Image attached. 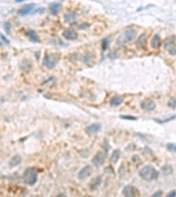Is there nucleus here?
<instances>
[{"instance_id": "nucleus-5", "label": "nucleus", "mask_w": 176, "mask_h": 197, "mask_svg": "<svg viewBox=\"0 0 176 197\" xmlns=\"http://www.w3.org/2000/svg\"><path fill=\"white\" fill-rule=\"evenodd\" d=\"M141 109L145 110V111H152L156 108V103L151 98L143 99L141 102Z\"/></svg>"}, {"instance_id": "nucleus-17", "label": "nucleus", "mask_w": 176, "mask_h": 197, "mask_svg": "<svg viewBox=\"0 0 176 197\" xmlns=\"http://www.w3.org/2000/svg\"><path fill=\"white\" fill-rule=\"evenodd\" d=\"M78 18V14L75 11H69L67 13L64 14V21L65 22H71V21H74L77 19Z\"/></svg>"}, {"instance_id": "nucleus-10", "label": "nucleus", "mask_w": 176, "mask_h": 197, "mask_svg": "<svg viewBox=\"0 0 176 197\" xmlns=\"http://www.w3.org/2000/svg\"><path fill=\"white\" fill-rule=\"evenodd\" d=\"M135 36H136V31L132 28H129V29H127L125 31V33L123 34V38L125 39L126 41L129 42V41H132L134 40Z\"/></svg>"}, {"instance_id": "nucleus-30", "label": "nucleus", "mask_w": 176, "mask_h": 197, "mask_svg": "<svg viewBox=\"0 0 176 197\" xmlns=\"http://www.w3.org/2000/svg\"><path fill=\"white\" fill-rule=\"evenodd\" d=\"M151 197H162V192H160V191H158V192H156V193H154Z\"/></svg>"}, {"instance_id": "nucleus-24", "label": "nucleus", "mask_w": 176, "mask_h": 197, "mask_svg": "<svg viewBox=\"0 0 176 197\" xmlns=\"http://www.w3.org/2000/svg\"><path fill=\"white\" fill-rule=\"evenodd\" d=\"M167 105L172 109H176V98H171L167 103Z\"/></svg>"}, {"instance_id": "nucleus-12", "label": "nucleus", "mask_w": 176, "mask_h": 197, "mask_svg": "<svg viewBox=\"0 0 176 197\" xmlns=\"http://www.w3.org/2000/svg\"><path fill=\"white\" fill-rule=\"evenodd\" d=\"M61 6H62V5L60 3H57V2H55V3L50 4V11L51 14L52 15H57L60 11V10H61Z\"/></svg>"}, {"instance_id": "nucleus-21", "label": "nucleus", "mask_w": 176, "mask_h": 197, "mask_svg": "<svg viewBox=\"0 0 176 197\" xmlns=\"http://www.w3.org/2000/svg\"><path fill=\"white\" fill-rule=\"evenodd\" d=\"M174 41H175V37L174 35L168 37L167 39L165 41V42H164V48H169V46H172L173 43L174 42Z\"/></svg>"}, {"instance_id": "nucleus-13", "label": "nucleus", "mask_w": 176, "mask_h": 197, "mask_svg": "<svg viewBox=\"0 0 176 197\" xmlns=\"http://www.w3.org/2000/svg\"><path fill=\"white\" fill-rule=\"evenodd\" d=\"M123 98L122 97H120V96H115V97H113L112 98L110 99L109 103H110L111 106L117 107L119 106V105H121V104L123 103Z\"/></svg>"}, {"instance_id": "nucleus-15", "label": "nucleus", "mask_w": 176, "mask_h": 197, "mask_svg": "<svg viewBox=\"0 0 176 197\" xmlns=\"http://www.w3.org/2000/svg\"><path fill=\"white\" fill-rule=\"evenodd\" d=\"M101 125L100 123H92L91 125H89L86 129V131L89 133V134H93V133H96L99 131H101Z\"/></svg>"}, {"instance_id": "nucleus-19", "label": "nucleus", "mask_w": 176, "mask_h": 197, "mask_svg": "<svg viewBox=\"0 0 176 197\" xmlns=\"http://www.w3.org/2000/svg\"><path fill=\"white\" fill-rule=\"evenodd\" d=\"M101 176H98V177H96V178H94V179H92L91 182H90V184H89V186H90V189L93 190V189H95L100 184H101Z\"/></svg>"}, {"instance_id": "nucleus-9", "label": "nucleus", "mask_w": 176, "mask_h": 197, "mask_svg": "<svg viewBox=\"0 0 176 197\" xmlns=\"http://www.w3.org/2000/svg\"><path fill=\"white\" fill-rule=\"evenodd\" d=\"M34 6H35L34 4H27V5H25L24 6H22L21 8L19 9L18 13H19V15H20V16H26V15L29 14V13L34 10Z\"/></svg>"}, {"instance_id": "nucleus-6", "label": "nucleus", "mask_w": 176, "mask_h": 197, "mask_svg": "<svg viewBox=\"0 0 176 197\" xmlns=\"http://www.w3.org/2000/svg\"><path fill=\"white\" fill-rule=\"evenodd\" d=\"M123 194L124 197H136L139 193H138V189H136L134 186L128 185L124 187V189L123 190Z\"/></svg>"}, {"instance_id": "nucleus-29", "label": "nucleus", "mask_w": 176, "mask_h": 197, "mask_svg": "<svg viewBox=\"0 0 176 197\" xmlns=\"http://www.w3.org/2000/svg\"><path fill=\"white\" fill-rule=\"evenodd\" d=\"M166 197H176V191L174 190V191H171L167 195Z\"/></svg>"}, {"instance_id": "nucleus-18", "label": "nucleus", "mask_w": 176, "mask_h": 197, "mask_svg": "<svg viewBox=\"0 0 176 197\" xmlns=\"http://www.w3.org/2000/svg\"><path fill=\"white\" fill-rule=\"evenodd\" d=\"M120 157H121V151L119 150V149H116V150H115L113 153H112V154H111V158H110V159H111V162L112 163H116L118 160H119V159H120Z\"/></svg>"}, {"instance_id": "nucleus-31", "label": "nucleus", "mask_w": 176, "mask_h": 197, "mask_svg": "<svg viewBox=\"0 0 176 197\" xmlns=\"http://www.w3.org/2000/svg\"><path fill=\"white\" fill-rule=\"evenodd\" d=\"M57 197H67L64 194H59V195H57Z\"/></svg>"}, {"instance_id": "nucleus-7", "label": "nucleus", "mask_w": 176, "mask_h": 197, "mask_svg": "<svg viewBox=\"0 0 176 197\" xmlns=\"http://www.w3.org/2000/svg\"><path fill=\"white\" fill-rule=\"evenodd\" d=\"M92 172V166H84V167L78 172V180L82 181V180L86 179L88 176L91 175Z\"/></svg>"}, {"instance_id": "nucleus-2", "label": "nucleus", "mask_w": 176, "mask_h": 197, "mask_svg": "<svg viewBox=\"0 0 176 197\" xmlns=\"http://www.w3.org/2000/svg\"><path fill=\"white\" fill-rule=\"evenodd\" d=\"M38 180V174L36 170L33 167H28L26 169L23 174V181L24 183L28 185V186H34V184L37 182Z\"/></svg>"}, {"instance_id": "nucleus-20", "label": "nucleus", "mask_w": 176, "mask_h": 197, "mask_svg": "<svg viewBox=\"0 0 176 197\" xmlns=\"http://www.w3.org/2000/svg\"><path fill=\"white\" fill-rule=\"evenodd\" d=\"M159 41H160V37H159V34H155L152 38V41H151V48L153 49H156L158 47H159Z\"/></svg>"}, {"instance_id": "nucleus-3", "label": "nucleus", "mask_w": 176, "mask_h": 197, "mask_svg": "<svg viewBox=\"0 0 176 197\" xmlns=\"http://www.w3.org/2000/svg\"><path fill=\"white\" fill-rule=\"evenodd\" d=\"M60 61V54H50L46 55L43 59V66L48 68H53Z\"/></svg>"}, {"instance_id": "nucleus-25", "label": "nucleus", "mask_w": 176, "mask_h": 197, "mask_svg": "<svg viewBox=\"0 0 176 197\" xmlns=\"http://www.w3.org/2000/svg\"><path fill=\"white\" fill-rule=\"evenodd\" d=\"M167 148L168 151H170L172 153H176V145H174V144L169 143L167 145Z\"/></svg>"}, {"instance_id": "nucleus-16", "label": "nucleus", "mask_w": 176, "mask_h": 197, "mask_svg": "<svg viewBox=\"0 0 176 197\" xmlns=\"http://www.w3.org/2000/svg\"><path fill=\"white\" fill-rule=\"evenodd\" d=\"M21 161H22V158H21V156L19 155V154H16V155H14V156L11 159L9 165H10L11 167H15V166H17L18 165L20 164Z\"/></svg>"}, {"instance_id": "nucleus-28", "label": "nucleus", "mask_w": 176, "mask_h": 197, "mask_svg": "<svg viewBox=\"0 0 176 197\" xmlns=\"http://www.w3.org/2000/svg\"><path fill=\"white\" fill-rule=\"evenodd\" d=\"M121 118L128 119V120H136V117H132V116H121Z\"/></svg>"}, {"instance_id": "nucleus-8", "label": "nucleus", "mask_w": 176, "mask_h": 197, "mask_svg": "<svg viewBox=\"0 0 176 197\" xmlns=\"http://www.w3.org/2000/svg\"><path fill=\"white\" fill-rule=\"evenodd\" d=\"M63 36L67 41H75L76 39L78 38V33L76 32L74 29L69 28V29H66L65 31H64Z\"/></svg>"}, {"instance_id": "nucleus-23", "label": "nucleus", "mask_w": 176, "mask_h": 197, "mask_svg": "<svg viewBox=\"0 0 176 197\" xmlns=\"http://www.w3.org/2000/svg\"><path fill=\"white\" fill-rule=\"evenodd\" d=\"M168 53L170 55H175L176 54V44H173L169 49H168Z\"/></svg>"}, {"instance_id": "nucleus-4", "label": "nucleus", "mask_w": 176, "mask_h": 197, "mask_svg": "<svg viewBox=\"0 0 176 197\" xmlns=\"http://www.w3.org/2000/svg\"><path fill=\"white\" fill-rule=\"evenodd\" d=\"M105 160H106V153H103L102 151H99V152H97L96 154L93 156V158H92V164L94 165L95 166L99 167V166H102V165L104 164Z\"/></svg>"}, {"instance_id": "nucleus-14", "label": "nucleus", "mask_w": 176, "mask_h": 197, "mask_svg": "<svg viewBox=\"0 0 176 197\" xmlns=\"http://www.w3.org/2000/svg\"><path fill=\"white\" fill-rule=\"evenodd\" d=\"M145 43H146V34L145 33H142L136 41V47L140 49H143L145 47Z\"/></svg>"}, {"instance_id": "nucleus-1", "label": "nucleus", "mask_w": 176, "mask_h": 197, "mask_svg": "<svg viewBox=\"0 0 176 197\" xmlns=\"http://www.w3.org/2000/svg\"><path fill=\"white\" fill-rule=\"evenodd\" d=\"M139 176L146 181H152L159 177V172L151 165H146L139 170Z\"/></svg>"}, {"instance_id": "nucleus-11", "label": "nucleus", "mask_w": 176, "mask_h": 197, "mask_svg": "<svg viewBox=\"0 0 176 197\" xmlns=\"http://www.w3.org/2000/svg\"><path fill=\"white\" fill-rule=\"evenodd\" d=\"M26 35L27 36V38H28L30 41H33V42L37 43V42H39V41H40V38H39L38 34H37V33H36V32H35V31H34V30H28V31H26Z\"/></svg>"}, {"instance_id": "nucleus-22", "label": "nucleus", "mask_w": 176, "mask_h": 197, "mask_svg": "<svg viewBox=\"0 0 176 197\" xmlns=\"http://www.w3.org/2000/svg\"><path fill=\"white\" fill-rule=\"evenodd\" d=\"M173 171H174L173 167L171 166H169V165H167V166L162 167V172L165 175H170L173 172Z\"/></svg>"}, {"instance_id": "nucleus-27", "label": "nucleus", "mask_w": 176, "mask_h": 197, "mask_svg": "<svg viewBox=\"0 0 176 197\" xmlns=\"http://www.w3.org/2000/svg\"><path fill=\"white\" fill-rule=\"evenodd\" d=\"M4 28H5V32L8 33H11V24L9 23V22H5V24H4Z\"/></svg>"}, {"instance_id": "nucleus-26", "label": "nucleus", "mask_w": 176, "mask_h": 197, "mask_svg": "<svg viewBox=\"0 0 176 197\" xmlns=\"http://www.w3.org/2000/svg\"><path fill=\"white\" fill-rule=\"evenodd\" d=\"M102 49L103 51H105V50L107 49V48H108V46L109 45V41L108 39H104L103 41H102Z\"/></svg>"}]
</instances>
